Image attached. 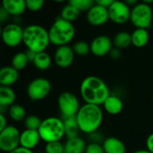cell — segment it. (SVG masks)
Returning a JSON list of instances; mask_svg holds the SVG:
<instances>
[{
  "mask_svg": "<svg viewBox=\"0 0 153 153\" xmlns=\"http://www.w3.org/2000/svg\"><path fill=\"white\" fill-rule=\"evenodd\" d=\"M80 95L87 104L102 106L111 94L108 84L101 78L90 75L82 81Z\"/></svg>",
  "mask_w": 153,
  "mask_h": 153,
  "instance_id": "6da1fadb",
  "label": "cell"
},
{
  "mask_svg": "<svg viewBox=\"0 0 153 153\" xmlns=\"http://www.w3.org/2000/svg\"><path fill=\"white\" fill-rule=\"evenodd\" d=\"M76 120L80 131L87 135L97 132L103 122V109L100 106L84 103L81 106L77 115Z\"/></svg>",
  "mask_w": 153,
  "mask_h": 153,
  "instance_id": "7a4b0ae2",
  "label": "cell"
},
{
  "mask_svg": "<svg viewBox=\"0 0 153 153\" xmlns=\"http://www.w3.org/2000/svg\"><path fill=\"white\" fill-rule=\"evenodd\" d=\"M22 43L27 50L35 53L46 51L50 45L48 30L39 24H30L24 27Z\"/></svg>",
  "mask_w": 153,
  "mask_h": 153,
  "instance_id": "3957f363",
  "label": "cell"
},
{
  "mask_svg": "<svg viewBox=\"0 0 153 153\" xmlns=\"http://www.w3.org/2000/svg\"><path fill=\"white\" fill-rule=\"evenodd\" d=\"M50 44L56 48L67 46L75 37V27L60 16L57 17L48 29Z\"/></svg>",
  "mask_w": 153,
  "mask_h": 153,
  "instance_id": "277c9868",
  "label": "cell"
},
{
  "mask_svg": "<svg viewBox=\"0 0 153 153\" xmlns=\"http://www.w3.org/2000/svg\"><path fill=\"white\" fill-rule=\"evenodd\" d=\"M41 141L46 143L61 142L65 136V126L63 118L56 117H49L42 120L38 130Z\"/></svg>",
  "mask_w": 153,
  "mask_h": 153,
  "instance_id": "5b68a950",
  "label": "cell"
},
{
  "mask_svg": "<svg viewBox=\"0 0 153 153\" xmlns=\"http://www.w3.org/2000/svg\"><path fill=\"white\" fill-rule=\"evenodd\" d=\"M153 6L145 2H140L131 9L130 22L135 29L148 30L152 23Z\"/></svg>",
  "mask_w": 153,
  "mask_h": 153,
  "instance_id": "8992f818",
  "label": "cell"
},
{
  "mask_svg": "<svg viewBox=\"0 0 153 153\" xmlns=\"http://www.w3.org/2000/svg\"><path fill=\"white\" fill-rule=\"evenodd\" d=\"M57 106L63 118L76 117L80 108L78 97L71 91H63L57 98Z\"/></svg>",
  "mask_w": 153,
  "mask_h": 153,
  "instance_id": "52a82bcc",
  "label": "cell"
},
{
  "mask_svg": "<svg viewBox=\"0 0 153 153\" xmlns=\"http://www.w3.org/2000/svg\"><path fill=\"white\" fill-rule=\"evenodd\" d=\"M51 82L44 77H38L30 81L26 88V93L30 100L39 101L46 99L51 91Z\"/></svg>",
  "mask_w": 153,
  "mask_h": 153,
  "instance_id": "ba28073f",
  "label": "cell"
},
{
  "mask_svg": "<svg viewBox=\"0 0 153 153\" xmlns=\"http://www.w3.org/2000/svg\"><path fill=\"white\" fill-rule=\"evenodd\" d=\"M3 43L8 48H16L22 43L23 28L16 22H7L1 31Z\"/></svg>",
  "mask_w": 153,
  "mask_h": 153,
  "instance_id": "9c48e42d",
  "label": "cell"
},
{
  "mask_svg": "<svg viewBox=\"0 0 153 153\" xmlns=\"http://www.w3.org/2000/svg\"><path fill=\"white\" fill-rule=\"evenodd\" d=\"M21 132L16 126H7L0 131V150L3 153H11L20 146Z\"/></svg>",
  "mask_w": 153,
  "mask_h": 153,
  "instance_id": "30bf717a",
  "label": "cell"
},
{
  "mask_svg": "<svg viewBox=\"0 0 153 153\" xmlns=\"http://www.w3.org/2000/svg\"><path fill=\"white\" fill-rule=\"evenodd\" d=\"M131 7L123 1H114L109 6V20L116 24H126L130 21Z\"/></svg>",
  "mask_w": 153,
  "mask_h": 153,
  "instance_id": "8fae6325",
  "label": "cell"
},
{
  "mask_svg": "<svg viewBox=\"0 0 153 153\" xmlns=\"http://www.w3.org/2000/svg\"><path fill=\"white\" fill-rule=\"evenodd\" d=\"M90 46L91 53L98 57L108 55L111 49L114 48L113 39H111L108 36L103 34L96 36L90 43Z\"/></svg>",
  "mask_w": 153,
  "mask_h": 153,
  "instance_id": "7c38bea8",
  "label": "cell"
},
{
  "mask_svg": "<svg viewBox=\"0 0 153 153\" xmlns=\"http://www.w3.org/2000/svg\"><path fill=\"white\" fill-rule=\"evenodd\" d=\"M74 57L75 53L73 48L67 45L56 48L53 56V61L60 68H68L73 65Z\"/></svg>",
  "mask_w": 153,
  "mask_h": 153,
  "instance_id": "4fadbf2b",
  "label": "cell"
},
{
  "mask_svg": "<svg viewBox=\"0 0 153 153\" xmlns=\"http://www.w3.org/2000/svg\"><path fill=\"white\" fill-rule=\"evenodd\" d=\"M86 19L92 26H102L109 21L108 10L95 3L94 5L86 13Z\"/></svg>",
  "mask_w": 153,
  "mask_h": 153,
  "instance_id": "5bb4252c",
  "label": "cell"
},
{
  "mask_svg": "<svg viewBox=\"0 0 153 153\" xmlns=\"http://www.w3.org/2000/svg\"><path fill=\"white\" fill-rule=\"evenodd\" d=\"M41 141V138L39 136V134L36 130H30V129H24L22 132H21V137H20V146L31 150L35 149Z\"/></svg>",
  "mask_w": 153,
  "mask_h": 153,
  "instance_id": "9a60e30c",
  "label": "cell"
},
{
  "mask_svg": "<svg viewBox=\"0 0 153 153\" xmlns=\"http://www.w3.org/2000/svg\"><path fill=\"white\" fill-rule=\"evenodd\" d=\"M1 7L13 17H19L27 10L26 1L24 0H4Z\"/></svg>",
  "mask_w": 153,
  "mask_h": 153,
  "instance_id": "2e32d148",
  "label": "cell"
},
{
  "mask_svg": "<svg viewBox=\"0 0 153 153\" xmlns=\"http://www.w3.org/2000/svg\"><path fill=\"white\" fill-rule=\"evenodd\" d=\"M19 79V71L12 65L4 66L0 69V85L11 87L15 84Z\"/></svg>",
  "mask_w": 153,
  "mask_h": 153,
  "instance_id": "e0dca14e",
  "label": "cell"
},
{
  "mask_svg": "<svg viewBox=\"0 0 153 153\" xmlns=\"http://www.w3.org/2000/svg\"><path fill=\"white\" fill-rule=\"evenodd\" d=\"M103 109L109 115L116 116L122 112L124 108L123 100L117 95H110L102 105Z\"/></svg>",
  "mask_w": 153,
  "mask_h": 153,
  "instance_id": "ac0fdd59",
  "label": "cell"
},
{
  "mask_svg": "<svg viewBox=\"0 0 153 153\" xmlns=\"http://www.w3.org/2000/svg\"><path fill=\"white\" fill-rule=\"evenodd\" d=\"M105 153H126L125 143L117 137H108L102 143Z\"/></svg>",
  "mask_w": 153,
  "mask_h": 153,
  "instance_id": "d6986e66",
  "label": "cell"
},
{
  "mask_svg": "<svg viewBox=\"0 0 153 153\" xmlns=\"http://www.w3.org/2000/svg\"><path fill=\"white\" fill-rule=\"evenodd\" d=\"M87 144L82 137L67 139L65 143V153H85Z\"/></svg>",
  "mask_w": 153,
  "mask_h": 153,
  "instance_id": "ffe728a7",
  "label": "cell"
},
{
  "mask_svg": "<svg viewBox=\"0 0 153 153\" xmlns=\"http://www.w3.org/2000/svg\"><path fill=\"white\" fill-rule=\"evenodd\" d=\"M131 37L132 45L138 48L145 47L150 40V33L145 29H135L131 33Z\"/></svg>",
  "mask_w": 153,
  "mask_h": 153,
  "instance_id": "44dd1931",
  "label": "cell"
},
{
  "mask_svg": "<svg viewBox=\"0 0 153 153\" xmlns=\"http://www.w3.org/2000/svg\"><path fill=\"white\" fill-rule=\"evenodd\" d=\"M16 100L15 91L12 87H0V107H4L9 108L11 106L14 105Z\"/></svg>",
  "mask_w": 153,
  "mask_h": 153,
  "instance_id": "7402d4cb",
  "label": "cell"
},
{
  "mask_svg": "<svg viewBox=\"0 0 153 153\" xmlns=\"http://www.w3.org/2000/svg\"><path fill=\"white\" fill-rule=\"evenodd\" d=\"M52 61H53V57H51V56L48 52L44 51L36 54V56L32 64L38 70L46 71L51 66Z\"/></svg>",
  "mask_w": 153,
  "mask_h": 153,
  "instance_id": "603a6c76",
  "label": "cell"
},
{
  "mask_svg": "<svg viewBox=\"0 0 153 153\" xmlns=\"http://www.w3.org/2000/svg\"><path fill=\"white\" fill-rule=\"evenodd\" d=\"M63 120H64V126H65V137L67 139L78 137L79 133L81 131H80L76 117H68V118H63Z\"/></svg>",
  "mask_w": 153,
  "mask_h": 153,
  "instance_id": "cb8c5ba5",
  "label": "cell"
},
{
  "mask_svg": "<svg viewBox=\"0 0 153 153\" xmlns=\"http://www.w3.org/2000/svg\"><path fill=\"white\" fill-rule=\"evenodd\" d=\"M113 45L115 48L119 49L127 48L132 45V37L131 33L127 31H119L113 38Z\"/></svg>",
  "mask_w": 153,
  "mask_h": 153,
  "instance_id": "d4e9b609",
  "label": "cell"
},
{
  "mask_svg": "<svg viewBox=\"0 0 153 153\" xmlns=\"http://www.w3.org/2000/svg\"><path fill=\"white\" fill-rule=\"evenodd\" d=\"M80 11L74 7L72 4H70L69 2L65 4L60 12V17L69 22H75L79 17H80Z\"/></svg>",
  "mask_w": 153,
  "mask_h": 153,
  "instance_id": "484cf974",
  "label": "cell"
},
{
  "mask_svg": "<svg viewBox=\"0 0 153 153\" xmlns=\"http://www.w3.org/2000/svg\"><path fill=\"white\" fill-rule=\"evenodd\" d=\"M8 116L9 117L14 121V122H22L24 121V119L26 118V110L25 108L19 104H14L13 106H11L8 108Z\"/></svg>",
  "mask_w": 153,
  "mask_h": 153,
  "instance_id": "4316f807",
  "label": "cell"
},
{
  "mask_svg": "<svg viewBox=\"0 0 153 153\" xmlns=\"http://www.w3.org/2000/svg\"><path fill=\"white\" fill-rule=\"evenodd\" d=\"M30 63L25 52H18L14 54L11 60V65L17 71L23 70Z\"/></svg>",
  "mask_w": 153,
  "mask_h": 153,
  "instance_id": "83f0119b",
  "label": "cell"
},
{
  "mask_svg": "<svg viewBox=\"0 0 153 153\" xmlns=\"http://www.w3.org/2000/svg\"><path fill=\"white\" fill-rule=\"evenodd\" d=\"M73 49L75 53V55L77 56H86L91 52V46L87 41L84 40H79L76 41L74 45H73Z\"/></svg>",
  "mask_w": 153,
  "mask_h": 153,
  "instance_id": "f1b7e54d",
  "label": "cell"
},
{
  "mask_svg": "<svg viewBox=\"0 0 153 153\" xmlns=\"http://www.w3.org/2000/svg\"><path fill=\"white\" fill-rule=\"evenodd\" d=\"M42 123V120L35 116V115H30V116H27L26 118L24 119L23 121V124H24V127L25 129H30V130H36L38 131L40 125Z\"/></svg>",
  "mask_w": 153,
  "mask_h": 153,
  "instance_id": "f546056e",
  "label": "cell"
},
{
  "mask_svg": "<svg viewBox=\"0 0 153 153\" xmlns=\"http://www.w3.org/2000/svg\"><path fill=\"white\" fill-rule=\"evenodd\" d=\"M74 7H76L80 12H88L95 4L93 0H71L69 1Z\"/></svg>",
  "mask_w": 153,
  "mask_h": 153,
  "instance_id": "4dcf8cb0",
  "label": "cell"
},
{
  "mask_svg": "<svg viewBox=\"0 0 153 153\" xmlns=\"http://www.w3.org/2000/svg\"><path fill=\"white\" fill-rule=\"evenodd\" d=\"M44 152L46 153H65V143L62 142L46 143Z\"/></svg>",
  "mask_w": 153,
  "mask_h": 153,
  "instance_id": "1f68e13d",
  "label": "cell"
},
{
  "mask_svg": "<svg viewBox=\"0 0 153 153\" xmlns=\"http://www.w3.org/2000/svg\"><path fill=\"white\" fill-rule=\"evenodd\" d=\"M43 0H26L27 9L30 12H39L44 6Z\"/></svg>",
  "mask_w": 153,
  "mask_h": 153,
  "instance_id": "d6a6232c",
  "label": "cell"
},
{
  "mask_svg": "<svg viewBox=\"0 0 153 153\" xmlns=\"http://www.w3.org/2000/svg\"><path fill=\"white\" fill-rule=\"evenodd\" d=\"M85 153H105L102 144L100 143H89L87 144Z\"/></svg>",
  "mask_w": 153,
  "mask_h": 153,
  "instance_id": "836d02e7",
  "label": "cell"
},
{
  "mask_svg": "<svg viewBox=\"0 0 153 153\" xmlns=\"http://www.w3.org/2000/svg\"><path fill=\"white\" fill-rule=\"evenodd\" d=\"M88 138L90 140V143H100V144H102L103 142L105 141L103 135L99 133L98 131L97 132H94L91 134L88 135Z\"/></svg>",
  "mask_w": 153,
  "mask_h": 153,
  "instance_id": "e575fe53",
  "label": "cell"
},
{
  "mask_svg": "<svg viewBox=\"0 0 153 153\" xmlns=\"http://www.w3.org/2000/svg\"><path fill=\"white\" fill-rule=\"evenodd\" d=\"M108 55H109V56H110L111 59H113V60H117V59H119V58L121 57L122 52H121V49L117 48L114 47V48L111 49V51H110V53H109Z\"/></svg>",
  "mask_w": 153,
  "mask_h": 153,
  "instance_id": "d590c367",
  "label": "cell"
},
{
  "mask_svg": "<svg viewBox=\"0 0 153 153\" xmlns=\"http://www.w3.org/2000/svg\"><path fill=\"white\" fill-rule=\"evenodd\" d=\"M11 16H10V14L3 8V7H0V22H1V23H7L6 22L9 20V18H10Z\"/></svg>",
  "mask_w": 153,
  "mask_h": 153,
  "instance_id": "8d00e7d4",
  "label": "cell"
},
{
  "mask_svg": "<svg viewBox=\"0 0 153 153\" xmlns=\"http://www.w3.org/2000/svg\"><path fill=\"white\" fill-rule=\"evenodd\" d=\"M146 150L151 153H153V133L146 139Z\"/></svg>",
  "mask_w": 153,
  "mask_h": 153,
  "instance_id": "74e56055",
  "label": "cell"
},
{
  "mask_svg": "<svg viewBox=\"0 0 153 153\" xmlns=\"http://www.w3.org/2000/svg\"><path fill=\"white\" fill-rule=\"evenodd\" d=\"M113 2H114V0H97V1H95L96 4H98L107 8V9L109 8V6L112 4Z\"/></svg>",
  "mask_w": 153,
  "mask_h": 153,
  "instance_id": "f35d334b",
  "label": "cell"
},
{
  "mask_svg": "<svg viewBox=\"0 0 153 153\" xmlns=\"http://www.w3.org/2000/svg\"><path fill=\"white\" fill-rule=\"evenodd\" d=\"M7 119L5 114H0V131L4 130L7 126Z\"/></svg>",
  "mask_w": 153,
  "mask_h": 153,
  "instance_id": "ab89813d",
  "label": "cell"
},
{
  "mask_svg": "<svg viewBox=\"0 0 153 153\" xmlns=\"http://www.w3.org/2000/svg\"><path fill=\"white\" fill-rule=\"evenodd\" d=\"M11 153H34V152L31 151V150H29V149H26V148L19 146L17 149H15L14 151H13Z\"/></svg>",
  "mask_w": 153,
  "mask_h": 153,
  "instance_id": "60d3db41",
  "label": "cell"
},
{
  "mask_svg": "<svg viewBox=\"0 0 153 153\" xmlns=\"http://www.w3.org/2000/svg\"><path fill=\"white\" fill-rule=\"evenodd\" d=\"M25 53H26V55H27V57H28L29 61L32 63L33 60H34V58H35V56H36V54H37V53H35V52H33V51H30V50H27Z\"/></svg>",
  "mask_w": 153,
  "mask_h": 153,
  "instance_id": "b9f144b4",
  "label": "cell"
},
{
  "mask_svg": "<svg viewBox=\"0 0 153 153\" xmlns=\"http://www.w3.org/2000/svg\"><path fill=\"white\" fill-rule=\"evenodd\" d=\"M133 153H151L149 151H147V150H138V151H136V152H134Z\"/></svg>",
  "mask_w": 153,
  "mask_h": 153,
  "instance_id": "7bdbcfd3",
  "label": "cell"
},
{
  "mask_svg": "<svg viewBox=\"0 0 153 153\" xmlns=\"http://www.w3.org/2000/svg\"><path fill=\"white\" fill-rule=\"evenodd\" d=\"M38 153H46L45 152H38Z\"/></svg>",
  "mask_w": 153,
  "mask_h": 153,
  "instance_id": "ee69618b",
  "label": "cell"
}]
</instances>
